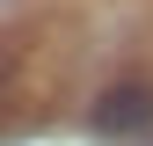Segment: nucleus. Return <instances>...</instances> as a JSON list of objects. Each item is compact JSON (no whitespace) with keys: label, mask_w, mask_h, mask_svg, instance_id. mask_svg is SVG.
<instances>
[{"label":"nucleus","mask_w":153,"mask_h":146,"mask_svg":"<svg viewBox=\"0 0 153 146\" xmlns=\"http://www.w3.org/2000/svg\"><path fill=\"white\" fill-rule=\"evenodd\" d=\"M153 124V88L146 80H117V88H102L88 110V132H102V139H124V132H146Z\"/></svg>","instance_id":"1"}]
</instances>
